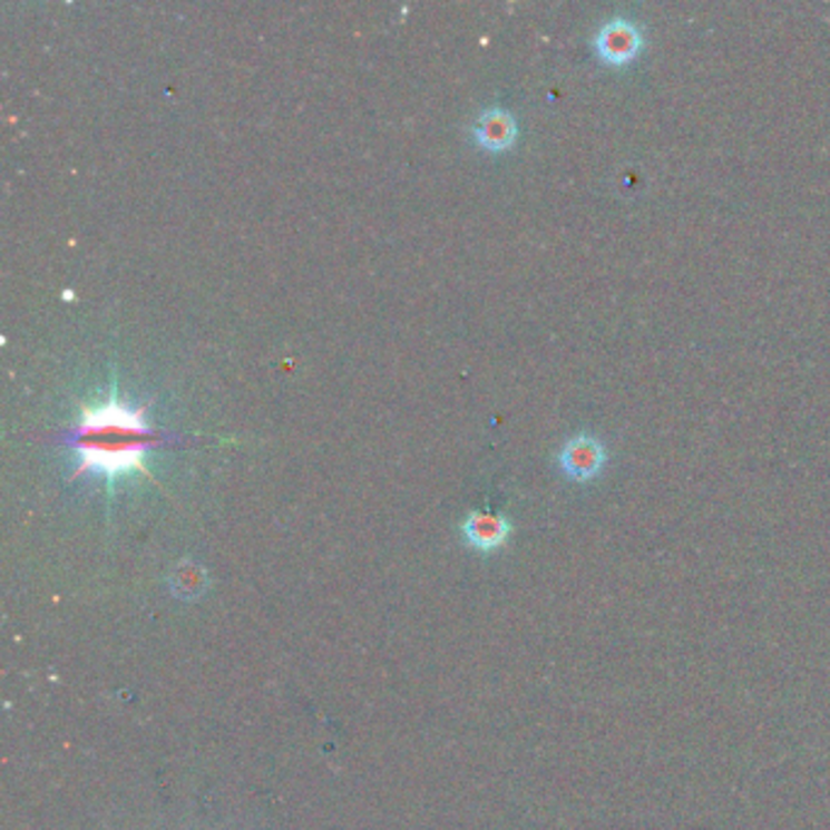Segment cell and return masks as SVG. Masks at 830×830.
Here are the masks:
<instances>
[{
    "label": "cell",
    "mask_w": 830,
    "mask_h": 830,
    "mask_svg": "<svg viewBox=\"0 0 830 830\" xmlns=\"http://www.w3.org/2000/svg\"><path fill=\"white\" fill-rule=\"evenodd\" d=\"M558 460L565 476L579 482H587L602 472L604 463H607V451H604V446L597 437L583 431L575 433V437L563 446Z\"/></svg>",
    "instance_id": "3"
},
{
    "label": "cell",
    "mask_w": 830,
    "mask_h": 830,
    "mask_svg": "<svg viewBox=\"0 0 830 830\" xmlns=\"http://www.w3.org/2000/svg\"><path fill=\"white\" fill-rule=\"evenodd\" d=\"M511 526L502 517V514H492V511H472L470 517L463 524V536L466 541L478 548V550H495L502 546L509 538Z\"/></svg>",
    "instance_id": "4"
},
{
    "label": "cell",
    "mask_w": 830,
    "mask_h": 830,
    "mask_svg": "<svg viewBox=\"0 0 830 830\" xmlns=\"http://www.w3.org/2000/svg\"><path fill=\"white\" fill-rule=\"evenodd\" d=\"M472 135H476V141L482 149L505 152L517 139V123H514V117L507 110L492 108L478 117Z\"/></svg>",
    "instance_id": "5"
},
{
    "label": "cell",
    "mask_w": 830,
    "mask_h": 830,
    "mask_svg": "<svg viewBox=\"0 0 830 830\" xmlns=\"http://www.w3.org/2000/svg\"><path fill=\"white\" fill-rule=\"evenodd\" d=\"M641 47H643L641 28L636 22L624 20V18L607 20L595 37L597 55L612 66L631 64L638 57Z\"/></svg>",
    "instance_id": "2"
},
{
    "label": "cell",
    "mask_w": 830,
    "mask_h": 830,
    "mask_svg": "<svg viewBox=\"0 0 830 830\" xmlns=\"http://www.w3.org/2000/svg\"><path fill=\"white\" fill-rule=\"evenodd\" d=\"M170 583H174V592L178 597H197L205 589L207 577H205L201 565L180 563L176 573H174V577H170Z\"/></svg>",
    "instance_id": "6"
},
{
    "label": "cell",
    "mask_w": 830,
    "mask_h": 830,
    "mask_svg": "<svg viewBox=\"0 0 830 830\" xmlns=\"http://www.w3.org/2000/svg\"><path fill=\"white\" fill-rule=\"evenodd\" d=\"M154 441L141 412L110 400L98 410H86L76 429L78 470L105 472L110 480L141 468V456Z\"/></svg>",
    "instance_id": "1"
}]
</instances>
